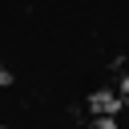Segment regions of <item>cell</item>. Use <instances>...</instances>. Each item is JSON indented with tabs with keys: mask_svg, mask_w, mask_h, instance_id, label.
Wrapping results in <instances>:
<instances>
[{
	"mask_svg": "<svg viewBox=\"0 0 129 129\" xmlns=\"http://www.w3.org/2000/svg\"><path fill=\"white\" fill-rule=\"evenodd\" d=\"M8 81H12V77H8V69L0 64V85H8Z\"/></svg>",
	"mask_w": 129,
	"mask_h": 129,
	"instance_id": "obj_1",
	"label": "cell"
}]
</instances>
